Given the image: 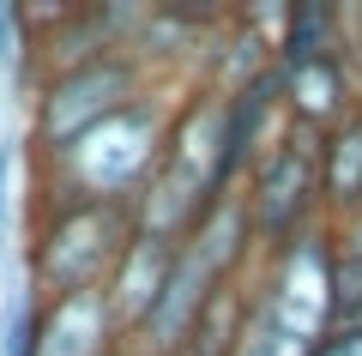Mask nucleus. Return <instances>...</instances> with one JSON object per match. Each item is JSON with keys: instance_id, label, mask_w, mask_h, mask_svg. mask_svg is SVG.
Returning <instances> with one entry per match:
<instances>
[{"instance_id": "9b49d317", "label": "nucleus", "mask_w": 362, "mask_h": 356, "mask_svg": "<svg viewBox=\"0 0 362 356\" xmlns=\"http://www.w3.org/2000/svg\"><path fill=\"white\" fill-rule=\"evenodd\" d=\"M302 356H362V326H326Z\"/></svg>"}, {"instance_id": "4468645a", "label": "nucleus", "mask_w": 362, "mask_h": 356, "mask_svg": "<svg viewBox=\"0 0 362 356\" xmlns=\"http://www.w3.org/2000/svg\"><path fill=\"white\" fill-rule=\"evenodd\" d=\"M350 326H362V308H356V320H350Z\"/></svg>"}, {"instance_id": "39448f33", "label": "nucleus", "mask_w": 362, "mask_h": 356, "mask_svg": "<svg viewBox=\"0 0 362 356\" xmlns=\"http://www.w3.org/2000/svg\"><path fill=\"white\" fill-rule=\"evenodd\" d=\"M278 73V103H284V121L308 139H320L326 127H338L344 115H356L362 103V42H344L302 67H272Z\"/></svg>"}, {"instance_id": "6e6552de", "label": "nucleus", "mask_w": 362, "mask_h": 356, "mask_svg": "<svg viewBox=\"0 0 362 356\" xmlns=\"http://www.w3.org/2000/svg\"><path fill=\"white\" fill-rule=\"evenodd\" d=\"M314 181H320V217L356 212L362 200V115H344L338 127L314 139Z\"/></svg>"}, {"instance_id": "1a4fd4ad", "label": "nucleus", "mask_w": 362, "mask_h": 356, "mask_svg": "<svg viewBox=\"0 0 362 356\" xmlns=\"http://www.w3.org/2000/svg\"><path fill=\"white\" fill-rule=\"evenodd\" d=\"M338 42H344V6L296 0V6H284V25L272 37V67H302L314 54L338 49Z\"/></svg>"}, {"instance_id": "0eeeda50", "label": "nucleus", "mask_w": 362, "mask_h": 356, "mask_svg": "<svg viewBox=\"0 0 362 356\" xmlns=\"http://www.w3.org/2000/svg\"><path fill=\"white\" fill-rule=\"evenodd\" d=\"M115 320H109L103 290H78V296H54L42 308V332H37V356H115Z\"/></svg>"}, {"instance_id": "7ed1b4c3", "label": "nucleus", "mask_w": 362, "mask_h": 356, "mask_svg": "<svg viewBox=\"0 0 362 356\" xmlns=\"http://www.w3.org/2000/svg\"><path fill=\"white\" fill-rule=\"evenodd\" d=\"M133 242V205L127 200H66V212L49 224V236L37 242V284L54 296L103 290V278L115 272L121 248Z\"/></svg>"}, {"instance_id": "2eb2a0df", "label": "nucleus", "mask_w": 362, "mask_h": 356, "mask_svg": "<svg viewBox=\"0 0 362 356\" xmlns=\"http://www.w3.org/2000/svg\"><path fill=\"white\" fill-rule=\"evenodd\" d=\"M356 205H362V200H356Z\"/></svg>"}, {"instance_id": "9d476101", "label": "nucleus", "mask_w": 362, "mask_h": 356, "mask_svg": "<svg viewBox=\"0 0 362 356\" xmlns=\"http://www.w3.org/2000/svg\"><path fill=\"white\" fill-rule=\"evenodd\" d=\"M326 302H332V326H350L362 308V260L332 254V272H326Z\"/></svg>"}, {"instance_id": "f8f14e48", "label": "nucleus", "mask_w": 362, "mask_h": 356, "mask_svg": "<svg viewBox=\"0 0 362 356\" xmlns=\"http://www.w3.org/2000/svg\"><path fill=\"white\" fill-rule=\"evenodd\" d=\"M332 254H344V260H362V205L356 212H344V217H332Z\"/></svg>"}, {"instance_id": "423d86ee", "label": "nucleus", "mask_w": 362, "mask_h": 356, "mask_svg": "<svg viewBox=\"0 0 362 356\" xmlns=\"http://www.w3.org/2000/svg\"><path fill=\"white\" fill-rule=\"evenodd\" d=\"M169 260H175V248L151 242V236H133V242L121 248L115 272L103 278V302H109V320H115L121 338H133L139 320L151 314L157 290H163V278H169Z\"/></svg>"}, {"instance_id": "ddd939ff", "label": "nucleus", "mask_w": 362, "mask_h": 356, "mask_svg": "<svg viewBox=\"0 0 362 356\" xmlns=\"http://www.w3.org/2000/svg\"><path fill=\"white\" fill-rule=\"evenodd\" d=\"M6 176H13V145H0V229H6Z\"/></svg>"}, {"instance_id": "f257e3e1", "label": "nucleus", "mask_w": 362, "mask_h": 356, "mask_svg": "<svg viewBox=\"0 0 362 356\" xmlns=\"http://www.w3.org/2000/svg\"><path fill=\"white\" fill-rule=\"evenodd\" d=\"M163 133H169V115L151 97L97 121L85 139H73L61 151L73 200H133L145 188V176L157 169V157H163Z\"/></svg>"}, {"instance_id": "f03ea898", "label": "nucleus", "mask_w": 362, "mask_h": 356, "mask_svg": "<svg viewBox=\"0 0 362 356\" xmlns=\"http://www.w3.org/2000/svg\"><path fill=\"white\" fill-rule=\"evenodd\" d=\"M247 212V236H254V260H272L278 248H290L302 229L320 224V181H314V139L296 127H284V139L266 157H254V169L235 188Z\"/></svg>"}, {"instance_id": "20e7f679", "label": "nucleus", "mask_w": 362, "mask_h": 356, "mask_svg": "<svg viewBox=\"0 0 362 356\" xmlns=\"http://www.w3.org/2000/svg\"><path fill=\"white\" fill-rule=\"evenodd\" d=\"M139 97H145V67L133 61L127 49L78 61V67H61V73L49 79V91H42L37 139L61 157L73 139H85L97 121H109L115 109H127V103H139Z\"/></svg>"}]
</instances>
